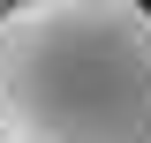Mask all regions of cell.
Segmentation results:
<instances>
[{
    "instance_id": "cell-1",
    "label": "cell",
    "mask_w": 151,
    "mask_h": 143,
    "mask_svg": "<svg viewBox=\"0 0 151 143\" xmlns=\"http://www.w3.org/2000/svg\"><path fill=\"white\" fill-rule=\"evenodd\" d=\"M0 143H151V8L15 0L0 15Z\"/></svg>"
},
{
    "instance_id": "cell-2",
    "label": "cell",
    "mask_w": 151,
    "mask_h": 143,
    "mask_svg": "<svg viewBox=\"0 0 151 143\" xmlns=\"http://www.w3.org/2000/svg\"><path fill=\"white\" fill-rule=\"evenodd\" d=\"M8 8H15V0H0V15H8Z\"/></svg>"
}]
</instances>
